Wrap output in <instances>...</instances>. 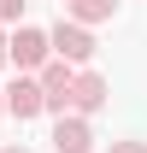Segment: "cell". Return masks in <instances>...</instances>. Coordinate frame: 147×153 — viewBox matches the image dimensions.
<instances>
[{
    "mask_svg": "<svg viewBox=\"0 0 147 153\" xmlns=\"http://www.w3.org/2000/svg\"><path fill=\"white\" fill-rule=\"evenodd\" d=\"M6 53H12V65H18V71L36 76L41 65L53 59V36H47V30H36V24H18V30L6 36Z\"/></svg>",
    "mask_w": 147,
    "mask_h": 153,
    "instance_id": "obj_1",
    "label": "cell"
},
{
    "mask_svg": "<svg viewBox=\"0 0 147 153\" xmlns=\"http://www.w3.org/2000/svg\"><path fill=\"white\" fill-rule=\"evenodd\" d=\"M76 71H82V65H71V59H47V65H41V88H47V112H53V118H65V112H71V88H76Z\"/></svg>",
    "mask_w": 147,
    "mask_h": 153,
    "instance_id": "obj_2",
    "label": "cell"
},
{
    "mask_svg": "<svg viewBox=\"0 0 147 153\" xmlns=\"http://www.w3.org/2000/svg\"><path fill=\"white\" fill-rule=\"evenodd\" d=\"M6 112L18 118V124H30V118H41V112H47V88H41V76L18 71L12 82H6Z\"/></svg>",
    "mask_w": 147,
    "mask_h": 153,
    "instance_id": "obj_3",
    "label": "cell"
},
{
    "mask_svg": "<svg viewBox=\"0 0 147 153\" xmlns=\"http://www.w3.org/2000/svg\"><path fill=\"white\" fill-rule=\"evenodd\" d=\"M47 36H53V53L71 59V65H88V59L100 53V47H94V30H88V24H76V18H59Z\"/></svg>",
    "mask_w": 147,
    "mask_h": 153,
    "instance_id": "obj_4",
    "label": "cell"
},
{
    "mask_svg": "<svg viewBox=\"0 0 147 153\" xmlns=\"http://www.w3.org/2000/svg\"><path fill=\"white\" fill-rule=\"evenodd\" d=\"M53 153H94V124L82 112L53 118Z\"/></svg>",
    "mask_w": 147,
    "mask_h": 153,
    "instance_id": "obj_5",
    "label": "cell"
},
{
    "mask_svg": "<svg viewBox=\"0 0 147 153\" xmlns=\"http://www.w3.org/2000/svg\"><path fill=\"white\" fill-rule=\"evenodd\" d=\"M106 100H112V88H106V76L82 65V71H76V88H71V112L94 118V112H106Z\"/></svg>",
    "mask_w": 147,
    "mask_h": 153,
    "instance_id": "obj_6",
    "label": "cell"
},
{
    "mask_svg": "<svg viewBox=\"0 0 147 153\" xmlns=\"http://www.w3.org/2000/svg\"><path fill=\"white\" fill-rule=\"evenodd\" d=\"M65 18H76V24H112L118 18V0H65Z\"/></svg>",
    "mask_w": 147,
    "mask_h": 153,
    "instance_id": "obj_7",
    "label": "cell"
},
{
    "mask_svg": "<svg viewBox=\"0 0 147 153\" xmlns=\"http://www.w3.org/2000/svg\"><path fill=\"white\" fill-rule=\"evenodd\" d=\"M24 6H30V0H0V24L18 30V24H24Z\"/></svg>",
    "mask_w": 147,
    "mask_h": 153,
    "instance_id": "obj_8",
    "label": "cell"
},
{
    "mask_svg": "<svg viewBox=\"0 0 147 153\" xmlns=\"http://www.w3.org/2000/svg\"><path fill=\"white\" fill-rule=\"evenodd\" d=\"M106 153H147V141H112Z\"/></svg>",
    "mask_w": 147,
    "mask_h": 153,
    "instance_id": "obj_9",
    "label": "cell"
},
{
    "mask_svg": "<svg viewBox=\"0 0 147 153\" xmlns=\"http://www.w3.org/2000/svg\"><path fill=\"white\" fill-rule=\"evenodd\" d=\"M6 65H12V53H6V30H0V71H6Z\"/></svg>",
    "mask_w": 147,
    "mask_h": 153,
    "instance_id": "obj_10",
    "label": "cell"
},
{
    "mask_svg": "<svg viewBox=\"0 0 147 153\" xmlns=\"http://www.w3.org/2000/svg\"><path fill=\"white\" fill-rule=\"evenodd\" d=\"M0 153H30V147H24V141H12V147H0Z\"/></svg>",
    "mask_w": 147,
    "mask_h": 153,
    "instance_id": "obj_11",
    "label": "cell"
},
{
    "mask_svg": "<svg viewBox=\"0 0 147 153\" xmlns=\"http://www.w3.org/2000/svg\"><path fill=\"white\" fill-rule=\"evenodd\" d=\"M0 118H6V88H0Z\"/></svg>",
    "mask_w": 147,
    "mask_h": 153,
    "instance_id": "obj_12",
    "label": "cell"
},
{
    "mask_svg": "<svg viewBox=\"0 0 147 153\" xmlns=\"http://www.w3.org/2000/svg\"><path fill=\"white\" fill-rule=\"evenodd\" d=\"M59 6H65V0H59Z\"/></svg>",
    "mask_w": 147,
    "mask_h": 153,
    "instance_id": "obj_13",
    "label": "cell"
}]
</instances>
